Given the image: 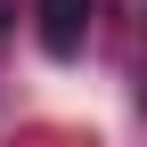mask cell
Wrapping results in <instances>:
<instances>
[{
    "label": "cell",
    "mask_w": 147,
    "mask_h": 147,
    "mask_svg": "<svg viewBox=\"0 0 147 147\" xmlns=\"http://www.w3.org/2000/svg\"><path fill=\"white\" fill-rule=\"evenodd\" d=\"M90 41V0H41V49L49 57H82Z\"/></svg>",
    "instance_id": "cell-1"
},
{
    "label": "cell",
    "mask_w": 147,
    "mask_h": 147,
    "mask_svg": "<svg viewBox=\"0 0 147 147\" xmlns=\"http://www.w3.org/2000/svg\"><path fill=\"white\" fill-rule=\"evenodd\" d=\"M8 16H16V0H0V25H8Z\"/></svg>",
    "instance_id": "cell-2"
}]
</instances>
